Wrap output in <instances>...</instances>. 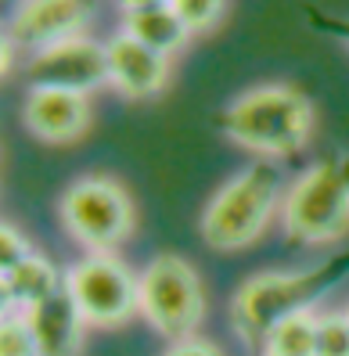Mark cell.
I'll use <instances>...</instances> for the list:
<instances>
[{"label": "cell", "mask_w": 349, "mask_h": 356, "mask_svg": "<svg viewBox=\"0 0 349 356\" xmlns=\"http://www.w3.org/2000/svg\"><path fill=\"white\" fill-rule=\"evenodd\" d=\"M349 270V252L332 256L306 270H263L245 281L231 299V327L234 334L259 349L281 321L295 317L302 309H314V302Z\"/></svg>", "instance_id": "obj_1"}, {"label": "cell", "mask_w": 349, "mask_h": 356, "mask_svg": "<svg viewBox=\"0 0 349 356\" xmlns=\"http://www.w3.org/2000/svg\"><path fill=\"white\" fill-rule=\"evenodd\" d=\"M216 127L259 159H289L314 134V104L289 83H266L234 97L216 115Z\"/></svg>", "instance_id": "obj_2"}, {"label": "cell", "mask_w": 349, "mask_h": 356, "mask_svg": "<svg viewBox=\"0 0 349 356\" xmlns=\"http://www.w3.org/2000/svg\"><path fill=\"white\" fill-rule=\"evenodd\" d=\"M281 195V170L270 159H259L234 173L220 191L209 198L202 213V241L216 248V252H238V248L252 245L266 227H270Z\"/></svg>", "instance_id": "obj_3"}, {"label": "cell", "mask_w": 349, "mask_h": 356, "mask_svg": "<svg viewBox=\"0 0 349 356\" xmlns=\"http://www.w3.org/2000/svg\"><path fill=\"white\" fill-rule=\"evenodd\" d=\"M281 227L295 245H335L349 230V155L310 165L281 202Z\"/></svg>", "instance_id": "obj_4"}, {"label": "cell", "mask_w": 349, "mask_h": 356, "mask_svg": "<svg viewBox=\"0 0 349 356\" xmlns=\"http://www.w3.org/2000/svg\"><path fill=\"white\" fill-rule=\"evenodd\" d=\"M58 216L65 234L87 252H115L137 227L133 198L112 177H79L69 184L58 202Z\"/></svg>", "instance_id": "obj_5"}, {"label": "cell", "mask_w": 349, "mask_h": 356, "mask_svg": "<svg viewBox=\"0 0 349 356\" xmlns=\"http://www.w3.org/2000/svg\"><path fill=\"white\" fill-rule=\"evenodd\" d=\"M140 317L170 342L195 339L205 317V288L184 256L162 252L140 270Z\"/></svg>", "instance_id": "obj_6"}, {"label": "cell", "mask_w": 349, "mask_h": 356, "mask_svg": "<svg viewBox=\"0 0 349 356\" xmlns=\"http://www.w3.org/2000/svg\"><path fill=\"white\" fill-rule=\"evenodd\" d=\"M65 288L90 327H122L140 313V274L115 252H87L65 270Z\"/></svg>", "instance_id": "obj_7"}, {"label": "cell", "mask_w": 349, "mask_h": 356, "mask_svg": "<svg viewBox=\"0 0 349 356\" xmlns=\"http://www.w3.org/2000/svg\"><path fill=\"white\" fill-rule=\"evenodd\" d=\"M26 79H29V87L90 94V90L108 83L105 44H97L90 36H72V40H61L54 47H44V51L29 54Z\"/></svg>", "instance_id": "obj_8"}, {"label": "cell", "mask_w": 349, "mask_h": 356, "mask_svg": "<svg viewBox=\"0 0 349 356\" xmlns=\"http://www.w3.org/2000/svg\"><path fill=\"white\" fill-rule=\"evenodd\" d=\"M97 11V0H22L8 22V36L18 51H44L61 40L87 36L83 29Z\"/></svg>", "instance_id": "obj_9"}, {"label": "cell", "mask_w": 349, "mask_h": 356, "mask_svg": "<svg viewBox=\"0 0 349 356\" xmlns=\"http://www.w3.org/2000/svg\"><path fill=\"white\" fill-rule=\"evenodd\" d=\"M90 97L72 90H47L29 87L22 101V122L26 130L47 144H72L90 130Z\"/></svg>", "instance_id": "obj_10"}, {"label": "cell", "mask_w": 349, "mask_h": 356, "mask_svg": "<svg viewBox=\"0 0 349 356\" xmlns=\"http://www.w3.org/2000/svg\"><path fill=\"white\" fill-rule=\"evenodd\" d=\"M108 87H115L130 101H148L166 90L170 83V58L145 47L130 33H115L108 44Z\"/></svg>", "instance_id": "obj_11"}, {"label": "cell", "mask_w": 349, "mask_h": 356, "mask_svg": "<svg viewBox=\"0 0 349 356\" xmlns=\"http://www.w3.org/2000/svg\"><path fill=\"white\" fill-rule=\"evenodd\" d=\"M36 342H40V356H76L79 342H83V313H79L76 299L69 296V288L61 284L51 299H44L33 313H26Z\"/></svg>", "instance_id": "obj_12"}, {"label": "cell", "mask_w": 349, "mask_h": 356, "mask_svg": "<svg viewBox=\"0 0 349 356\" xmlns=\"http://www.w3.org/2000/svg\"><path fill=\"white\" fill-rule=\"evenodd\" d=\"M65 284V274H58L47 256L33 252L18 266L0 274V296H4V313H33L44 299Z\"/></svg>", "instance_id": "obj_13"}, {"label": "cell", "mask_w": 349, "mask_h": 356, "mask_svg": "<svg viewBox=\"0 0 349 356\" xmlns=\"http://www.w3.org/2000/svg\"><path fill=\"white\" fill-rule=\"evenodd\" d=\"M122 33H130L133 40H140L145 47L159 51V54H173L191 40V29L184 26V18L173 11V4L162 8H148V11H133L122 18Z\"/></svg>", "instance_id": "obj_14"}, {"label": "cell", "mask_w": 349, "mask_h": 356, "mask_svg": "<svg viewBox=\"0 0 349 356\" xmlns=\"http://www.w3.org/2000/svg\"><path fill=\"white\" fill-rule=\"evenodd\" d=\"M317 309H302L295 317L281 321L266 342L259 346L263 356H317Z\"/></svg>", "instance_id": "obj_15"}, {"label": "cell", "mask_w": 349, "mask_h": 356, "mask_svg": "<svg viewBox=\"0 0 349 356\" xmlns=\"http://www.w3.org/2000/svg\"><path fill=\"white\" fill-rule=\"evenodd\" d=\"M0 356H40L36 331L26 313H4V324H0Z\"/></svg>", "instance_id": "obj_16"}, {"label": "cell", "mask_w": 349, "mask_h": 356, "mask_svg": "<svg viewBox=\"0 0 349 356\" xmlns=\"http://www.w3.org/2000/svg\"><path fill=\"white\" fill-rule=\"evenodd\" d=\"M317 356H349V321L342 309L317 317Z\"/></svg>", "instance_id": "obj_17"}, {"label": "cell", "mask_w": 349, "mask_h": 356, "mask_svg": "<svg viewBox=\"0 0 349 356\" xmlns=\"http://www.w3.org/2000/svg\"><path fill=\"white\" fill-rule=\"evenodd\" d=\"M173 11L184 18V26L191 33H205L220 22L223 8H227V0H170Z\"/></svg>", "instance_id": "obj_18"}, {"label": "cell", "mask_w": 349, "mask_h": 356, "mask_svg": "<svg viewBox=\"0 0 349 356\" xmlns=\"http://www.w3.org/2000/svg\"><path fill=\"white\" fill-rule=\"evenodd\" d=\"M33 252H36V248L29 245V238L11 220H4V227H0V274L11 270V266H18L22 259H29Z\"/></svg>", "instance_id": "obj_19"}, {"label": "cell", "mask_w": 349, "mask_h": 356, "mask_svg": "<svg viewBox=\"0 0 349 356\" xmlns=\"http://www.w3.org/2000/svg\"><path fill=\"white\" fill-rule=\"evenodd\" d=\"M306 15L314 18V26H317L320 33H327V36L342 40V44L349 47V18H339V15H324V11H317V8H310Z\"/></svg>", "instance_id": "obj_20"}, {"label": "cell", "mask_w": 349, "mask_h": 356, "mask_svg": "<svg viewBox=\"0 0 349 356\" xmlns=\"http://www.w3.org/2000/svg\"><path fill=\"white\" fill-rule=\"evenodd\" d=\"M162 356H223V353L205 339H184V342H170V349Z\"/></svg>", "instance_id": "obj_21"}, {"label": "cell", "mask_w": 349, "mask_h": 356, "mask_svg": "<svg viewBox=\"0 0 349 356\" xmlns=\"http://www.w3.org/2000/svg\"><path fill=\"white\" fill-rule=\"evenodd\" d=\"M115 4L122 8V15H133V11H148V8H162V4H170V0H115Z\"/></svg>", "instance_id": "obj_22"}, {"label": "cell", "mask_w": 349, "mask_h": 356, "mask_svg": "<svg viewBox=\"0 0 349 356\" xmlns=\"http://www.w3.org/2000/svg\"><path fill=\"white\" fill-rule=\"evenodd\" d=\"M15 51H18L15 40L4 33V76H11V69H15Z\"/></svg>", "instance_id": "obj_23"}, {"label": "cell", "mask_w": 349, "mask_h": 356, "mask_svg": "<svg viewBox=\"0 0 349 356\" xmlns=\"http://www.w3.org/2000/svg\"><path fill=\"white\" fill-rule=\"evenodd\" d=\"M342 313H346V321H349V302H346V306H342Z\"/></svg>", "instance_id": "obj_24"}]
</instances>
